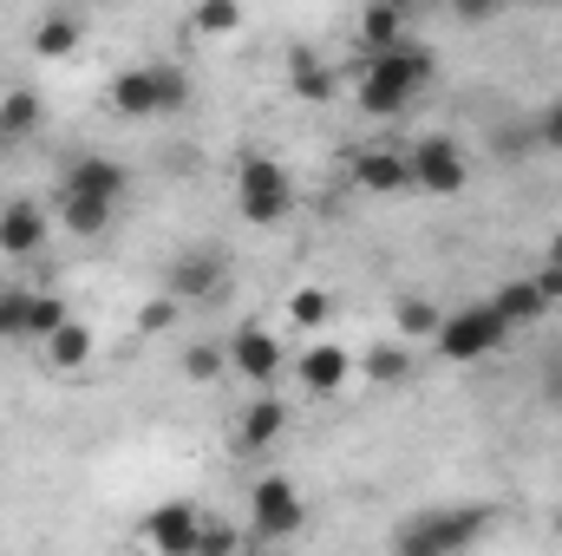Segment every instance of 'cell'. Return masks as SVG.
<instances>
[{
  "label": "cell",
  "mask_w": 562,
  "mask_h": 556,
  "mask_svg": "<svg viewBox=\"0 0 562 556\" xmlns=\"http://www.w3.org/2000/svg\"><path fill=\"white\" fill-rule=\"evenodd\" d=\"M491 524H497L491 504H431L393 524L386 556H464L491 537Z\"/></svg>",
  "instance_id": "cell-1"
},
{
  "label": "cell",
  "mask_w": 562,
  "mask_h": 556,
  "mask_svg": "<svg viewBox=\"0 0 562 556\" xmlns=\"http://www.w3.org/2000/svg\"><path fill=\"white\" fill-rule=\"evenodd\" d=\"M438 79V59L425 53V46H393V53H373L367 66H360V112H373V119H393V112H406L413 99H419L425 86Z\"/></svg>",
  "instance_id": "cell-2"
},
{
  "label": "cell",
  "mask_w": 562,
  "mask_h": 556,
  "mask_svg": "<svg viewBox=\"0 0 562 556\" xmlns=\"http://www.w3.org/2000/svg\"><path fill=\"white\" fill-rule=\"evenodd\" d=\"M112 112L119 119H157V112H183V99H190V79L177 73V66H132V73H119L112 79Z\"/></svg>",
  "instance_id": "cell-3"
},
{
  "label": "cell",
  "mask_w": 562,
  "mask_h": 556,
  "mask_svg": "<svg viewBox=\"0 0 562 556\" xmlns=\"http://www.w3.org/2000/svg\"><path fill=\"white\" fill-rule=\"evenodd\" d=\"M288 203H294L288 170H281L269 151H243V157H236V210H243V223L269 230V223L288 216Z\"/></svg>",
  "instance_id": "cell-4"
},
{
  "label": "cell",
  "mask_w": 562,
  "mask_h": 556,
  "mask_svg": "<svg viewBox=\"0 0 562 556\" xmlns=\"http://www.w3.org/2000/svg\"><path fill=\"white\" fill-rule=\"evenodd\" d=\"M504 341H510V327H504V321L491 314V301H471V308L445 314V321H438V334H431L438 360H451V367H471V360L497 354Z\"/></svg>",
  "instance_id": "cell-5"
},
{
  "label": "cell",
  "mask_w": 562,
  "mask_h": 556,
  "mask_svg": "<svg viewBox=\"0 0 562 556\" xmlns=\"http://www.w3.org/2000/svg\"><path fill=\"white\" fill-rule=\"evenodd\" d=\"M301 524H307V504H301L294 478H281V471L256 478V491H249V531L269 537V544H281V537H294Z\"/></svg>",
  "instance_id": "cell-6"
},
{
  "label": "cell",
  "mask_w": 562,
  "mask_h": 556,
  "mask_svg": "<svg viewBox=\"0 0 562 556\" xmlns=\"http://www.w3.org/2000/svg\"><path fill=\"white\" fill-rule=\"evenodd\" d=\"M406 164H413V184L419 190H431V197H458L464 184H471V164H464V144L458 138H419L413 151H406Z\"/></svg>",
  "instance_id": "cell-7"
},
{
  "label": "cell",
  "mask_w": 562,
  "mask_h": 556,
  "mask_svg": "<svg viewBox=\"0 0 562 556\" xmlns=\"http://www.w3.org/2000/svg\"><path fill=\"white\" fill-rule=\"evenodd\" d=\"M223 354H229V367H236L243 380H256L262 393H269L281 374H288V360H281V341L269 334V327H256V321H249V327H236Z\"/></svg>",
  "instance_id": "cell-8"
},
{
  "label": "cell",
  "mask_w": 562,
  "mask_h": 556,
  "mask_svg": "<svg viewBox=\"0 0 562 556\" xmlns=\"http://www.w3.org/2000/svg\"><path fill=\"white\" fill-rule=\"evenodd\" d=\"M59 190H66V197H105V203H119V197L132 190V170H125L119 157H105V151H79V157L66 164Z\"/></svg>",
  "instance_id": "cell-9"
},
{
  "label": "cell",
  "mask_w": 562,
  "mask_h": 556,
  "mask_svg": "<svg viewBox=\"0 0 562 556\" xmlns=\"http://www.w3.org/2000/svg\"><path fill=\"white\" fill-rule=\"evenodd\" d=\"M144 544L157 556H196L203 551V511L196 504H157L144 518Z\"/></svg>",
  "instance_id": "cell-10"
},
{
  "label": "cell",
  "mask_w": 562,
  "mask_h": 556,
  "mask_svg": "<svg viewBox=\"0 0 562 556\" xmlns=\"http://www.w3.org/2000/svg\"><path fill=\"white\" fill-rule=\"evenodd\" d=\"M223 288V256L216 249H190V256H177L170 263V276H164V294L183 308V301H203V294H216Z\"/></svg>",
  "instance_id": "cell-11"
},
{
  "label": "cell",
  "mask_w": 562,
  "mask_h": 556,
  "mask_svg": "<svg viewBox=\"0 0 562 556\" xmlns=\"http://www.w3.org/2000/svg\"><path fill=\"white\" fill-rule=\"evenodd\" d=\"M40 243H46V210L26 203V197L0 203V256L26 263V256H40Z\"/></svg>",
  "instance_id": "cell-12"
},
{
  "label": "cell",
  "mask_w": 562,
  "mask_h": 556,
  "mask_svg": "<svg viewBox=\"0 0 562 556\" xmlns=\"http://www.w3.org/2000/svg\"><path fill=\"white\" fill-rule=\"evenodd\" d=\"M294 380H301L307 393H334V387L353 380V354L334 347V341H321V347H307V354L294 360Z\"/></svg>",
  "instance_id": "cell-13"
},
{
  "label": "cell",
  "mask_w": 562,
  "mask_h": 556,
  "mask_svg": "<svg viewBox=\"0 0 562 556\" xmlns=\"http://www.w3.org/2000/svg\"><path fill=\"white\" fill-rule=\"evenodd\" d=\"M353 177H360V190H406L413 184V164H406V151H353Z\"/></svg>",
  "instance_id": "cell-14"
},
{
  "label": "cell",
  "mask_w": 562,
  "mask_h": 556,
  "mask_svg": "<svg viewBox=\"0 0 562 556\" xmlns=\"http://www.w3.org/2000/svg\"><path fill=\"white\" fill-rule=\"evenodd\" d=\"M491 314L517 334V327H530V321H543L550 314V301H543V288L537 281H504L497 294H491Z\"/></svg>",
  "instance_id": "cell-15"
},
{
  "label": "cell",
  "mask_w": 562,
  "mask_h": 556,
  "mask_svg": "<svg viewBox=\"0 0 562 556\" xmlns=\"http://www.w3.org/2000/svg\"><path fill=\"white\" fill-rule=\"evenodd\" d=\"M360 46H367V59H373V53L406 46V13H400V7H386V0L360 7Z\"/></svg>",
  "instance_id": "cell-16"
},
{
  "label": "cell",
  "mask_w": 562,
  "mask_h": 556,
  "mask_svg": "<svg viewBox=\"0 0 562 556\" xmlns=\"http://www.w3.org/2000/svg\"><path fill=\"white\" fill-rule=\"evenodd\" d=\"M79 40H86V20H79L72 7H53V13L33 26V53H40V59H66Z\"/></svg>",
  "instance_id": "cell-17"
},
{
  "label": "cell",
  "mask_w": 562,
  "mask_h": 556,
  "mask_svg": "<svg viewBox=\"0 0 562 556\" xmlns=\"http://www.w3.org/2000/svg\"><path fill=\"white\" fill-rule=\"evenodd\" d=\"M281 432H288V413H281L276 393H262V400L243 413V432H236V438H243V452H269Z\"/></svg>",
  "instance_id": "cell-18"
},
{
  "label": "cell",
  "mask_w": 562,
  "mask_h": 556,
  "mask_svg": "<svg viewBox=\"0 0 562 556\" xmlns=\"http://www.w3.org/2000/svg\"><path fill=\"white\" fill-rule=\"evenodd\" d=\"M40 119H46V105H40V92H7L0 99V144H20V138H33L40 132Z\"/></svg>",
  "instance_id": "cell-19"
},
{
  "label": "cell",
  "mask_w": 562,
  "mask_h": 556,
  "mask_svg": "<svg viewBox=\"0 0 562 556\" xmlns=\"http://www.w3.org/2000/svg\"><path fill=\"white\" fill-rule=\"evenodd\" d=\"M112 210H119V203H105V197H66V190H59V223H66L72 236H105V230H112Z\"/></svg>",
  "instance_id": "cell-20"
},
{
  "label": "cell",
  "mask_w": 562,
  "mask_h": 556,
  "mask_svg": "<svg viewBox=\"0 0 562 556\" xmlns=\"http://www.w3.org/2000/svg\"><path fill=\"white\" fill-rule=\"evenodd\" d=\"M46 360H53V367H86V360H92V327H86V321H66V327L46 341Z\"/></svg>",
  "instance_id": "cell-21"
},
{
  "label": "cell",
  "mask_w": 562,
  "mask_h": 556,
  "mask_svg": "<svg viewBox=\"0 0 562 556\" xmlns=\"http://www.w3.org/2000/svg\"><path fill=\"white\" fill-rule=\"evenodd\" d=\"M66 321H72V314H66L59 294H26V334H33V341H53Z\"/></svg>",
  "instance_id": "cell-22"
},
{
  "label": "cell",
  "mask_w": 562,
  "mask_h": 556,
  "mask_svg": "<svg viewBox=\"0 0 562 556\" xmlns=\"http://www.w3.org/2000/svg\"><path fill=\"white\" fill-rule=\"evenodd\" d=\"M327 314H334V294H327V288H294V294H288V321H294V327H321Z\"/></svg>",
  "instance_id": "cell-23"
},
{
  "label": "cell",
  "mask_w": 562,
  "mask_h": 556,
  "mask_svg": "<svg viewBox=\"0 0 562 556\" xmlns=\"http://www.w3.org/2000/svg\"><path fill=\"white\" fill-rule=\"evenodd\" d=\"M360 374L380 380V387H386V380H406V374H413V354H406V347H373V354L360 360Z\"/></svg>",
  "instance_id": "cell-24"
},
{
  "label": "cell",
  "mask_w": 562,
  "mask_h": 556,
  "mask_svg": "<svg viewBox=\"0 0 562 556\" xmlns=\"http://www.w3.org/2000/svg\"><path fill=\"white\" fill-rule=\"evenodd\" d=\"M294 92L301 99H334V73L314 66V53H294Z\"/></svg>",
  "instance_id": "cell-25"
},
{
  "label": "cell",
  "mask_w": 562,
  "mask_h": 556,
  "mask_svg": "<svg viewBox=\"0 0 562 556\" xmlns=\"http://www.w3.org/2000/svg\"><path fill=\"white\" fill-rule=\"evenodd\" d=\"M438 321H445V314H438L431 301H419V294H406V301H400V334H413V341H419V334H438Z\"/></svg>",
  "instance_id": "cell-26"
},
{
  "label": "cell",
  "mask_w": 562,
  "mask_h": 556,
  "mask_svg": "<svg viewBox=\"0 0 562 556\" xmlns=\"http://www.w3.org/2000/svg\"><path fill=\"white\" fill-rule=\"evenodd\" d=\"M190 26H196V33H236V26H243V7H236V0H210V7H196Z\"/></svg>",
  "instance_id": "cell-27"
},
{
  "label": "cell",
  "mask_w": 562,
  "mask_h": 556,
  "mask_svg": "<svg viewBox=\"0 0 562 556\" xmlns=\"http://www.w3.org/2000/svg\"><path fill=\"white\" fill-rule=\"evenodd\" d=\"M223 367H229V354H223V347H190V354H183V380H196V387H210Z\"/></svg>",
  "instance_id": "cell-28"
},
{
  "label": "cell",
  "mask_w": 562,
  "mask_h": 556,
  "mask_svg": "<svg viewBox=\"0 0 562 556\" xmlns=\"http://www.w3.org/2000/svg\"><path fill=\"white\" fill-rule=\"evenodd\" d=\"M26 334V288H0V341Z\"/></svg>",
  "instance_id": "cell-29"
},
{
  "label": "cell",
  "mask_w": 562,
  "mask_h": 556,
  "mask_svg": "<svg viewBox=\"0 0 562 556\" xmlns=\"http://www.w3.org/2000/svg\"><path fill=\"white\" fill-rule=\"evenodd\" d=\"M243 551V537L229 531V524H216V518H203V551L196 556H236Z\"/></svg>",
  "instance_id": "cell-30"
},
{
  "label": "cell",
  "mask_w": 562,
  "mask_h": 556,
  "mask_svg": "<svg viewBox=\"0 0 562 556\" xmlns=\"http://www.w3.org/2000/svg\"><path fill=\"white\" fill-rule=\"evenodd\" d=\"M530 138L543 144V151H562V99H557V105H543V112H537V125H530Z\"/></svg>",
  "instance_id": "cell-31"
},
{
  "label": "cell",
  "mask_w": 562,
  "mask_h": 556,
  "mask_svg": "<svg viewBox=\"0 0 562 556\" xmlns=\"http://www.w3.org/2000/svg\"><path fill=\"white\" fill-rule=\"evenodd\" d=\"M170 321H177V301H170V294H157V301H144V314H138V327H144V334H164Z\"/></svg>",
  "instance_id": "cell-32"
},
{
  "label": "cell",
  "mask_w": 562,
  "mask_h": 556,
  "mask_svg": "<svg viewBox=\"0 0 562 556\" xmlns=\"http://www.w3.org/2000/svg\"><path fill=\"white\" fill-rule=\"evenodd\" d=\"M557 263H562V243H557Z\"/></svg>",
  "instance_id": "cell-33"
}]
</instances>
